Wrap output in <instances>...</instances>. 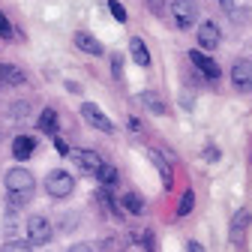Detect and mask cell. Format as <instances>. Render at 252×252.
Wrapping results in <instances>:
<instances>
[{
	"label": "cell",
	"instance_id": "1",
	"mask_svg": "<svg viewBox=\"0 0 252 252\" xmlns=\"http://www.w3.org/2000/svg\"><path fill=\"white\" fill-rule=\"evenodd\" d=\"M72 189H75V180H72V174L69 171H51L48 177H45V192L51 195V198H66V195H72Z\"/></svg>",
	"mask_w": 252,
	"mask_h": 252
},
{
	"label": "cell",
	"instance_id": "2",
	"mask_svg": "<svg viewBox=\"0 0 252 252\" xmlns=\"http://www.w3.org/2000/svg\"><path fill=\"white\" fill-rule=\"evenodd\" d=\"M27 237H30V243H48L51 237H54V228H51V219L48 216H42V213H36V216H30L27 219Z\"/></svg>",
	"mask_w": 252,
	"mask_h": 252
},
{
	"label": "cell",
	"instance_id": "3",
	"mask_svg": "<svg viewBox=\"0 0 252 252\" xmlns=\"http://www.w3.org/2000/svg\"><path fill=\"white\" fill-rule=\"evenodd\" d=\"M171 15H174L177 27L186 30V27H192L198 21V3H195V0H174V3H171Z\"/></svg>",
	"mask_w": 252,
	"mask_h": 252
},
{
	"label": "cell",
	"instance_id": "4",
	"mask_svg": "<svg viewBox=\"0 0 252 252\" xmlns=\"http://www.w3.org/2000/svg\"><path fill=\"white\" fill-rule=\"evenodd\" d=\"M3 183H6V189H9L12 195H15V192H33V186H36L33 174H30L27 168H12V171H6Z\"/></svg>",
	"mask_w": 252,
	"mask_h": 252
},
{
	"label": "cell",
	"instance_id": "5",
	"mask_svg": "<svg viewBox=\"0 0 252 252\" xmlns=\"http://www.w3.org/2000/svg\"><path fill=\"white\" fill-rule=\"evenodd\" d=\"M231 84L240 93H249L252 90V60H246V57L234 60V66H231Z\"/></svg>",
	"mask_w": 252,
	"mask_h": 252
},
{
	"label": "cell",
	"instance_id": "6",
	"mask_svg": "<svg viewBox=\"0 0 252 252\" xmlns=\"http://www.w3.org/2000/svg\"><path fill=\"white\" fill-rule=\"evenodd\" d=\"M81 117L93 126V129H99V132H105V135H111L114 132V123L99 111V105H93V102H84L81 105Z\"/></svg>",
	"mask_w": 252,
	"mask_h": 252
},
{
	"label": "cell",
	"instance_id": "7",
	"mask_svg": "<svg viewBox=\"0 0 252 252\" xmlns=\"http://www.w3.org/2000/svg\"><path fill=\"white\" fill-rule=\"evenodd\" d=\"M249 222H252V213H249V210H237V213H234L231 228H228V237H231V243H234V246H243Z\"/></svg>",
	"mask_w": 252,
	"mask_h": 252
},
{
	"label": "cell",
	"instance_id": "8",
	"mask_svg": "<svg viewBox=\"0 0 252 252\" xmlns=\"http://www.w3.org/2000/svg\"><path fill=\"white\" fill-rule=\"evenodd\" d=\"M69 156L78 162V168H81V171H87V174H96V171L102 168V156H99L96 150H81V153L69 150Z\"/></svg>",
	"mask_w": 252,
	"mask_h": 252
},
{
	"label": "cell",
	"instance_id": "9",
	"mask_svg": "<svg viewBox=\"0 0 252 252\" xmlns=\"http://www.w3.org/2000/svg\"><path fill=\"white\" fill-rule=\"evenodd\" d=\"M189 60H192V66H195L198 72H204L210 81L219 78V63H216L213 57H207L204 51H189Z\"/></svg>",
	"mask_w": 252,
	"mask_h": 252
},
{
	"label": "cell",
	"instance_id": "10",
	"mask_svg": "<svg viewBox=\"0 0 252 252\" xmlns=\"http://www.w3.org/2000/svg\"><path fill=\"white\" fill-rule=\"evenodd\" d=\"M219 42H222V33H219V27H216L213 21H204V24L198 27V45H201L204 51H213Z\"/></svg>",
	"mask_w": 252,
	"mask_h": 252
},
{
	"label": "cell",
	"instance_id": "11",
	"mask_svg": "<svg viewBox=\"0 0 252 252\" xmlns=\"http://www.w3.org/2000/svg\"><path fill=\"white\" fill-rule=\"evenodd\" d=\"M93 198H96V204H99V210H102L105 216H111V219H120V216H123V210L114 204V198L108 195V189H105V186L96 189V192H93Z\"/></svg>",
	"mask_w": 252,
	"mask_h": 252
},
{
	"label": "cell",
	"instance_id": "12",
	"mask_svg": "<svg viewBox=\"0 0 252 252\" xmlns=\"http://www.w3.org/2000/svg\"><path fill=\"white\" fill-rule=\"evenodd\" d=\"M75 45L84 51V54H93V57H99V54H105V48H102V42L96 39V36H90V33H84V30H78L75 33Z\"/></svg>",
	"mask_w": 252,
	"mask_h": 252
},
{
	"label": "cell",
	"instance_id": "13",
	"mask_svg": "<svg viewBox=\"0 0 252 252\" xmlns=\"http://www.w3.org/2000/svg\"><path fill=\"white\" fill-rule=\"evenodd\" d=\"M33 153H36V138L18 135V138L12 141V156H15V159H30Z\"/></svg>",
	"mask_w": 252,
	"mask_h": 252
},
{
	"label": "cell",
	"instance_id": "14",
	"mask_svg": "<svg viewBox=\"0 0 252 252\" xmlns=\"http://www.w3.org/2000/svg\"><path fill=\"white\" fill-rule=\"evenodd\" d=\"M147 156H150V162L156 165V171H159L162 183H165V186H171V183H174V177H171V165L162 159V153H159V150H147Z\"/></svg>",
	"mask_w": 252,
	"mask_h": 252
},
{
	"label": "cell",
	"instance_id": "15",
	"mask_svg": "<svg viewBox=\"0 0 252 252\" xmlns=\"http://www.w3.org/2000/svg\"><path fill=\"white\" fill-rule=\"evenodd\" d=\"M138 102H141L147 111H153V114H165V102L159 99V93H153V90L138 93Z\"/></svg>",
	"mask_w": 252,
	"mask_h": 252
},
{
	"label": "cell",
	"instance_id": "16",
	"mask_svg": "<svg viewBox=\"0 0 252 252\" xmlns=\"http://www.w3.org/2000/svg\"><path fill=\"white\" fill-rule=\"evenodd\" d=\"M129 51H132V60L138 63V66H150V54H147V45H144V39L132 36V39H129Z\"/></svg>",
	"mask_w": 252,
	"mask_h": 252
},
{
	"label": "cell",
	"instance_id": "17",
	"mask_svg": "<svg viewBox=\"0 0 252 252\" xmlns=\"http://www.w3.org/2000/svg\"><path fill=\"white\" fill-rule=\"evenodd\" d=\"M0 81L3 84H24V72L12 63H0Z\"/></svg>",
	"mask_w": 252,
	"mask_h": 252
},
{
	"label": "cell",
	"instance_id": "18",
	"mask_svg": "<svg viewBox=\"0 0 252 252\" xmlns=\"http://www.w3.org/2000/svg\"><path fill=\"white\" fill-rule=\"evenodd\" d=\"M36 126H39L42 132H48V135H57V111H54V108H45V111L39 114V123H36Z\"/></svg>",
	"mask_w": 252,
	"mask_h": 252
},
{
	"label": "cell",
	"instance_id": "19",
	"mask_svg": "<svg viewBox=\"0 0 252 252\" xmlns=\"http://www.w3.org/2000/svg\"><path fill=\"white\" fill-rule=\"evenodd\" d=\"M123 207L138 216V213H144V198H141L138 192H126V195H123Z\"/></svg>",
	"mask_w": 252,
	"mask_h": 252
},
{
	"label": "cell",
	"instance_id": "20",
	"mask_svg": "<svg viewBox=\"0 0 252 252\" xmlns=\"http://www.w3.org/2000/svg\"><path fill=\"white\" fill-rule=\"evenodd\" d=\"M96 177H99V183H102L105 189H111V186L117 183V168H114V165H105V162H102V168L96 171Z\"/></svg>",
	"mask_w": 252,
	"mask_h": 252
},
{
	"label": "cell",
	"instance_id": "21",
	"mask_svg": "<svg viewBox=\"0 0 252 252\" xmlns=\"http://www.w3.org/2000/svg\"><path fill=\"white\" fill-rule=\"evenodd\" d=\"M192 207H195V192H192V189H186L183 198H180V204H177V216H186Z\"/></svg>",
	"mask_w": 252,
	"mask_h": 252
},
{
	"label": "cell",
	"instance_id": "22",
	"mask_svg": "<svg viewBox=\"0 0 252 252\" xmlns=\"http://www.w3.org/2000/svg\"><path fill=\"white\" fill-rule=\"evenodd\" d=\"M0 252H33V249H30V243H24V240H9V243H3Z\"/></svg>",
	"mask_w": 252,
	"mask_h": 252
},
{
	"label": "cell",
	"instance_id": "23",
	"mask_svg": "<svg viewBox=\"0 0 252 252\" xmlns=\"http://www.w3.org/2000/svg\"><path fill=\"white\" fill-rule=\"evenodd\" d=\"M0 36L3 39H15V30H12V24H9V18L0 12Z\"/></svg>",
	"mask_w": 252,
	"mask_h": 252
},
{
	"label": "cell",
	"instance_id": "24",
	"mask_svg": "<svg viewBox=\"0 0 252 252\" xmlns=\"http://www.w3.org/2000/svg\"><path fill=\"white\" fill-rule=\"evenodd\" d=\"M108 12H111V15H114L117 21H126V9H123V6L117 3V0H108Z\"/></svg>",
	"mask_w": 252,
	"mask_h": 252
},
{
	"label": "cell",
	"instance_id": "25",
	"mask_svg": "<svg viewBox=\"0 0 252 252\" xmlns=\"http://www.w3.org/2000/svg\"><path fill=\"white\" fill-rule=\"evenodd\" d=\"M9 114H12V117H24V114H27V102H15V105L9 108Z\"/></svg>",
	"mask_w": 252,
	"mask_h": 252
},
{
	"label": "cell",
	"instance_id": "26",
	"mask_svg": "<svg viewBox=\"0 0 252 252\" xmlns=\"http://www.w3.org/2000/svg\"><path fill=\"white\" fill-rule=\"evenodd\" d=\"M54 147H57V153H60V156H69V144L63 141V138H57V135H54Z\"/></svg>",
	"mask_w": 252,
	"mask_h": 252
},
{
	"label": "cell",
	"instance_id": "27",
	"mask_svg": "<svg viewBox=\"0 0 252 252\" xmlns=\"http://www.w3.org/2000/svg\"><path fill=\"white\" fill-rule=\"evenodd\" d=\"M111 72H114V78H123V60L120 57L111 60Z\"/></svg>",
	"mask_w": 252,
	"mask_h": 252
},
{
	"label": "cell",
	"instance_id": "28",
	"mask_svg": "<svg viewBox=\"0 0 252 252\" xmlns=\"http://www.w3.org/2000/svg\"><path fill=\"white\" fill-rule=\"evenodd\" d=\"M204 159H207V162H216V159H219V150H216V147H207V150H204Z\"/></svg>",
	"mask_w": 252,
	"mask_h": 252
},
{
	"label": "cell",
	"instance_id": "29",
	"mask_svg": "<svg viewBox=\"0 0 252 252\" xmlns=\"http://www.w3.org/2000/svg\"><path fill=\"white\" fill-rule=\"evenodd\" d=\"M69 252H93V249H90V243H72Z\"/></svg>",
	"mask_w": 252,
	"mask_h": 252
},
{
	"label": "cell",
	"instance_id": "30",
	"mask_svg": "<svg viewBox=\"0 0 252 252\" xmlns=\"http://www.w3.org/2000/svg\"><path fill=\"white\" fill-rule=\"evenodd\" d=\"M186 252H204V246H201L198 240H189V243H186Z\"/></svg>",
	"mask_w": 252,
	"mask_h": 252
},
{
	"label": "cell",
	"instance_id": "31",
	"mask_svg": "<svg viewBox=\"0 0 252 252\" xmlns=\"http://www.w3.org/2000/svg\"><path fill=\"white\" fill-rule=\"evenodd\" d=\"M147 3H150V9H153V12H162V6H165V0H147Z\"/></svg>",
	"mask_w": 252,
	"mask_h": 252
},
{
	"label": "cell",
	"instance_id": "32",
	"mask_svg": "<svg viewBox=\"0 0 252 252\" xmlns=\"http://www.w3.org/2000/svg\"><path fill=\"white\" fill-rule=\"evenodd\" d=\"M129 132H141V120L138 117H129Z\"/></svg>",
	"mask_w": 252,
	"mask_h": 252
},
{
	"label": "cell",
	"instance_id": "33",
	"mask_svg": "<svg viewBox=\"0 0 252 252\" xmlns=\"http://www.w3.org/2000/svg\"><path fill=\"white\" fill-rule=\"evenodd\" d=\"M120 240H105V252H120Z\"/></svg>",
	"mask_w": 252,
	"mask_h": 252
}]
</instances>
